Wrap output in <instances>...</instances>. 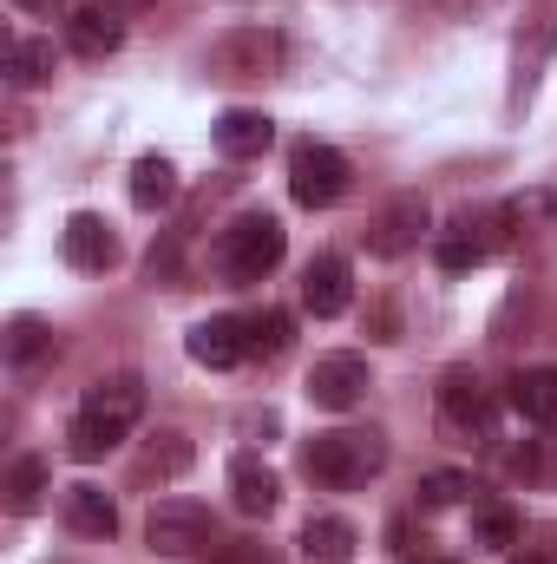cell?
<instances>
[{"instance_id":"cell-29","label":"cell","mask_w":557,"mask_h":564,"mask_svg":"<svg viewBox=\"0 0 557 564\" xmlns=\"http://www.w3.org/2000/svg\"><path fill=\"white\" fill-rule=\"evenodd\" d=\"M20 13H59V0H13Z\"/></svg>"},{"instance_id":"cell-19","label":"cell","mask_w":557,"mask_h":564,"mask_svg":"<svg viewBox=\"0 0 557 564\" xmlns=\"http://www.w3.org/2000/svg\"><path fill=\"white\" fill-rule=\"evenodd\" d=\"M302 558L308 564H348L354 558V525L348 519H328V512L308 519L302 525Z\"/></svg>"},{"instance_id":"cell-20","label":"cell","mask_w":557,"mask_h":564,"mask_svg":"<svg viewBox=\"0 0 557 564\" xmlns=\"http://www.w3.org/2000/svg\"><path fill=\"white\" fill-rule=\"evenodd\" d=\"M125 433H132V426H119V421H106V414H86V408H79L73 426H66V453H73V459H106Z\"/></svg>"},{"instance_id":"cell-17","label":"cell","mask_w":557,"mask_h":564,"mask_svg":"<svg viewBox=\"0 0 557 564\" xmlns=\"http://www.w3.org/2000/svg\"><path fill=\"white\" fill-rule=\"evenodd\" d=\"M66 525H73L79 539H112V532H119V506H112V492H99V486H73V492H66Z\"/></svg>"},{"instance_id":"cell-4","label":"cell","mask_w":557,"mask_h":564,"mask_svg":"<svg viewBox=\"0 0 557 564\" xmlns=\"http://www.w3.org/2000/svg\"><path fill=\"white\" fill-rule=\"evenodd\" d=\"M348 184H354V171H348V158H341L335 144H315V139L295 144V158H288V191H295L302 210H328V204H341Z\"/></svg>"},{"instance_id":"cell-23","label":"cell","mask_w":557,"mask_h":564,"mask_svg":"<svg viewBox=\"0 0 557 564\" xmlns=\"http://www.w3.org/2000/svg\"><path fill=\"white\" fill-rule=\"evenodd\" d=\"M171 197H177L171 158H139V164H132V204H139V210H164Z\"/></svg>"},{"instance_id":"cell-15","label":"cell","mask_w":557,"mask_h":564,"mask_svg":"<svg viewBox=\"0 0 557 564\" xmlns=\"http://www.w3.org/2000/svg\"><path fill=\"white\" fill-rule=\"evenodd\" d=\"M46 492H53L46 459H13V466H7V479H0V506H7L13 519L40 512V506H46Z\"/></svg>"},{"instance_id":"cell-5","label":"cell","mask_w":557,"mask_h":564,"mask_svg":"<svg viewBox=\"0 0 557 564\" xmlns=\"http://www.w3.org/2000/svg\"><path fill=\"white\" fill-rule=\"evenodd\" d=\"M439 426H446L452 440H492V394H485L479 375L452 368V375L439 381Z\"/></svg>"},{"instance_id":"cell-18","label":"cell","mask_w":557,"mask_h":564,"mask_svg":"<svg viewBox=\"0 0 557 564\" xmlns=\"http://www.w3.org/2000/svg\"><path fill=\"white\" fill-rule=\"evenodd\" d=\"M512 408L538 426H557V368H518L512 375Z\"/></svg>"},{"instance_id":"cell-10","label":"cell","mask_w":557,"mask_h":564,"mask_svg":"<svg viewBox=\"0 0 557 564\" xmlns=\"http://www.w3.org/2000/svg\"><path fill=\"white\" fill-rule=\"evenodd\" d=\"M59 250H66V263H73V270H92V276L119 263V237H112V224H106V217H92V210H73V217H66Z\"/></svg>"},{"instance_id":"cell-7","label":"cell","mask_w":557,"mask_h":564,"mask_svg":"<svg viewBox=\"0 0 557 564\" xmlns=\"http://www.w3.org/2000/svg\"><path fill=\"white\" fill-rule=\"evenodd\" d=\"M368 388H374V381H368V361H361V355H321V361L308 368V401L328 408V414L361 408Z\"/></svg>"},{"instance_id":"cell-8","label":"cell","mask_w":557,"mask_h":564,"mask_svg":"<svg viewBox=\"0 0 557 564\" xmlns=\"http://www.w3.org/2000/svg\"><path fill=\"white\" fill-rule=\"evenodd\" d=\"M426 224H433L426 197H414V191H407V197H394V204L368 224V250H374V257H407L419 237H426Z\"/></svg>"},{"instance_id":"cell-12","label":"cell","mask_w":557,"mask_h":564,"mask_svg":"<svg viewBox=\"0 0 557 564\" xmlns=\"http://www.w3.org/2000/svg\"><path fill=\"white\" fill-rule=\"evenodd\" d=\"M348 302H354V270H348V257H315V263L302 270V308H308L315 322H335Z\"/></svg>"},{"instance_id":"cell-3","label":"cell","mask_w":557,"mask_h":564,"mask_svg":"<svg viewBox=\"0 0 557 564\" xmlns=\"http://www.w3.org/2000/svg\"><path fill=\"white\" fill-rule=\"evenodd\" d=\"M144 545H151L157 558H197V552L217 545V519H210L197 499H164V506H151V519H144Z\"/></svg>"},{"instance_id":"cell-22","label":"cell","mask_w":557,"mask_h":564,"mask_svg":"<svg viewBox=\"0 0 557 564\" xmlns=\"http://www.w3.org/2000/svg\"><path fill=\"white\" fill-rule=\"evenodd\" d=\"M7 79L26 93V86H46L53 79V40H7Z\"/></svg>"},{"instance_id":"cell-1","label":"cell","mask_w":557,"mask_h":564,"mask_svg":"<svg viewBox=\"0 0 557 564\" xmlns=\"http://www.w3.org/2000/svg\"><path fill=\"white\" fill-rule=\"evenodd\" d=\"M387 466V433L381 426H335L302 446V473L328 492H354Z\"/></svg>"},{"instance_id":"cell-13","label":"cell","mask_w":557,"mask_h":564,"mask_svg":"<svg viewBox=\"0 0 557 564\" xmlns=\"http://www.w3.org/2000/svg\"><path fill=\"white\" fill-rule=\"evenodd\" d=\"M230 499H237V512H250V519H270L282 499V479L263 466V459H230Z\"/></svg>"},{"instance_id":"cell-21","label":"cell","mask_w":557,"mask_h":564,"mask_svg":"<svg viewBox=\"0 0 557 564\" xmlns=\"http://www.w3.org/2000/svg\"><path fill=\"white\" fill-rule=\"evenodd\" d=\"M190 473V440L184 433H151L139 453V479H177Z\"/></svg>"},{"instance_id":"cell-16","label":"cell","mask_w":557,"mask_h":564,"mask_svg":"<svg viewBox=\"0 0 557 564\" xmlns=\"http://www.w3.org/2000/svg\"><path fill=\"white\" fill-rule=\"evenodd\" d=\"M79 408H86V414H106V421H119V426H132V421L144 414V381H139V375H112V381H92Z\"/></svg>"},{"instance_id":"cell-14","label":"cell","mask_w":557,"mask_h":564,"mask_svg":"<svg viewBox=\"0 0 557 564\" xmlns=\"http://www.w3.org/2000/svg\"><path fill=\"white\" fill-rule=\"evenodd\" d=\"M276 139V126L263 119V112H250V106H230L223 119H217V151L223 158H263Z\"/></svg>"},{"instance_id":"cell-2","label":"cell","mask_w":557,"mask_h":564,"mask_svg":"<svg viewBox=\"0 0 557 564\" xmlns=\"http://www.w3.org/2000/svg\"><path fill=\"white\" fill-rule=\"evenodd\" d=\"M282 250H288V230L270 210H256V217H237L217 237V270H223V282H263L282 263Z\"/></svg>"},{"instance_id":"cell-6","label":"cell","mask_w":557,"mask_h":564,"mask_svg":"<svg viewBox=\"0 0 557 564\" xmlns=\"http://www.w3.org/2000/svg\"><path fill=\"white\" fill-rule=\"evenodd\" d=\"M282 59V40L270 26H237L210 46V73L217 79H270Z\"/></svg>"},{"instance_id":"cell-25","label":"cell","mask_w":557,"mask_h":564,"mask_svg":"<svg viewBox=\"0 0 557 564\" xmlns=\"http://www.w3.org/2000/svg\"><path fill=\"white\" fill-rule=\"evenodd\" d=\"M243 335H250V361H256V355L276 361L282 348H288V335H295V322H288L282 308H263V315H243Z\"/></svg>"},{"instance_id":"cell-27","label":"cell","mask_w":557,"mask_h":564,"mask_svg":"<svg viewBox=\"0 0 557 564\" xmlns=\"http://www.w3.org/2000/svg\"><path fill=\"white\" fill-rule=\"evenodd\" d=\"M414 492H419V506H426V512H446V506H466V499H472V479L439 466V473H419Z\"/></svg>"},{"instance_id":"cell-30","label":"cell","mask_w":557,"mask_h":564,"mask_svg":"<svg viewBox=\"0 0 557 564\" xmlns=\"http://www.w3.org/2000/svg\"><path fill=\"white\" fill-rule=\"evenodd\" d=\"M106 7H119V13H139V7H157V0H106Z\"/></svg>"},{"instance_id":"cell-9","label":"cell","mask_w":557,"mask_h":564,"mask_svg":"<svg viewBox=\"0 0 557 564\" xmlns=\"http://www.w3.org/2000/svg\"><path fill=\"white\" fill-rule=\"evenodd\" d=\"M66 46H73L79 59H106V53H119V46H125V13L106 7V0L73 7V13H66Z\"/></svg>"},{"instance_id":"cell-31","label":"cell","mask_w":557,"mask_h":564,"mask_svg":"<svg viewBox=\"0 0 557 564\" xmlns=\"http://www.w3.org/2000/svg\"><path fill=\"white\" fill-rule=\"evenodd\" d=\"M512 564H551V558L545 552H525V558H512Z\"/></svg>"},{"instance_id":"cell-26","label":"cell","mask_w":557,"mask_h":564,"mask_svg":"<svg viewBox=\"0 0 557 564\" xmlns=\"http://www.w3.org/2000/svg\"><path fill=\"white\" fill-rule=\"evenodd\" d=\"M472 545L512 552V545H518V512H512V506H479V512H472Z\"/></svg>"},{"instance_id":"cell-11","label":"cell","mask_w":557,"mask_h":564,"mask_svg":"<svg viewBox=\"0 0 557 564\" xmlns=\"http://www.w3.org/2000/svg\"><path fill=\"white\" fill-rule=\"evenodd\" d=\"M184 355H190L197 368H237V361H250L243 315H210V322H197V328L184 335Z\"/></svg>"},{"instance_id":"cell-32","label":"cell","mask_w":557,"mask_h":564,"mask_svg":"<svg viewBox=\"0 0 557 564\" xmlns=\"http://www.w3.org/2000/svg\"><path fill=\"white\" fill-rule=\"evenodd\" d=\"M414 564H452V558H414Z\"/></svg>"},{"instance_id":"cell-24","label":"cell","mask_w":557,"mask_h":564,"mask_svg":"<svg viewBox=\"0 0 557 564\" xmlns=\"http://www.w3.org/2000/svg\"><path fill=\"white\" fill-rule=\"evenodd\" d=\"M0 348H7V361H13V368H33L40 355H53V328H46L40 315H13Z\"/></svg>"},{"instance_id":"cell-28","label":"cell","mask_w":557,"mask_h":564,"mask_svg":"<svg viewBox=\"0 0 557 564\" xmlns=\"http://www.w3.org/2000/svg\"><path fill=\"white\" fill-rule=\"evenodd\" d=\"M485 250H492V243H485V237H472V224H466V237H439V270H452V276H459V270L485 263Z\"/></svg>"}]
</instances>
